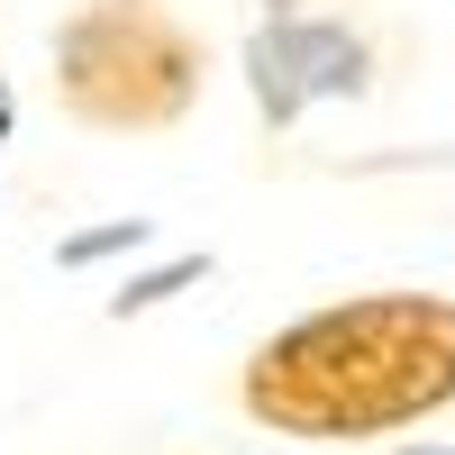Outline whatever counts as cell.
<instances>
[{"mask_svg": "<svg viewBox=\"0 0 455 455\" xmlns=\"http://www.w3.org/2000/svg\"><path fill=\"white\" fill-rule=\"evenodd\" d=\"M237 410L291 446H373L455 410V291H347L255 337Z\"/></svg>", "mask_w": 455, "mask_h": 455, "instance_id": "6da1fadb", "label": "cell"}, {"mask_svg": "<svg viewBox=\"0 0 455 455\" xmlns=\"http://www.w3.org/2000/svg\"><path fill=\"white\" fill-rule=\"evenodd\" d=\"M46 83L92 137H164L210 92V36L173 0H73L46 36Z\"/></svg>", "mask_w": 455, "mask_h": 455, "instance_id": "7a4b0ae2", "label": "cell"}, {"mask_svg": "<svg viewBox=\"0 0 455 455\" xmlns=\"http://www.w3.org/2000/svg\"><path fill=\"white\" fill-rule=\"evenodd\" d=\"M237 73H246V100L264 128H300L310 109H337V100H373L383 83V46L364 36V19L347 10H264L237 46Z\"/></svg>", "mask_w": 455, "mask_h": 455, "instance_id": "3957f363", "label": "cell"}, {"mask_svg": "<svg viewBox=\"0 0 455 455\" xmlns=\"http://www.w3.org/2000/svg\"><path fill=\"white\" fill-rule=\"evenodd\" d=\"M219 264H210V246H173L164 264H146V274H119V291H109V319H146V310H164L173 291H192V283H210Z\"/></svg>", "mask_w": 455, "mask_h": 455, "instance_id": "277c9868", "label": "cell"}, {"mask_svg": "<svg viewBox=\"0 0 455 455\" xmlns=\"http://www.w3.org/2000/svg\"><path fill=\"white\" fill-rule=\"evenodd\" d=\"M146 246H156V219H100V228H73V237L55 246V264H64V274H92V264L146 255Z\"/></svg>", "mask_w": 455, "mask_h": 455, "instance_id": "5b68a950", "label": "cell"}, {"mask_svg": "<svg viewBox=\"0 0 455 455\" xmlns=\"http://www.w3.org/2000/svg\"><path fill=\"white\" fill-rule=\"evenodd\" d=\"M10 137H19V92H10V73H0V156H10Z\"/></svg>", "mask_w": 455, "mask_h": 455, "instance_id": "8992f818", "label": "cell"}, {"mask_svg": "<svg viewBox=\"0 0 455 455\" xmlns=\"http://www.w3.org/2000/svg\"><path fill=\"white\" fill-rule=\"evenodd\" d=\"M383 455H455L446 437H401V446H383Z\"/></svg>", "mask_w": 455, "mask_h": 455, "instance_id": "52a82bcc", "label": "cell"}]
</instances>
